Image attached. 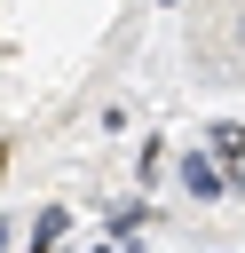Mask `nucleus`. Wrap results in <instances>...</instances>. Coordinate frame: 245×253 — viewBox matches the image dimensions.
<instances>
[{"label":"nucleus","instance_id":"obj_1","mask_svg":"<svg viewBox=\"0 0 245 253\" xmlns=\"http://www.w3.org/2000/svg\"><path fill=\"white\" fill-rule=\"evenodd\" d=\"M182 190H190V198H221V190H229V174H221L205 150H190V158H182Z\"/></svg>","mask_w":245,"mask_h":253},{"label":"nucleus","instance_id":"obj_2","mask_svg":"<svg viewBox=\"0 0 245 253\" xmlns=\"http://www.w3.org/2000/svg\"><path fill=\"white\" fill-rule=\"evenodd\" d=\"M63 229H71V213H63V206H47V213L32 221V253H55V245H63Z\"/></svg>","mask_w":245,"mask_h":253},{"label":"nucleus","instance_id":"obj_3","mask_svg":"<svg viewBox=\"0 0 245 253\" xmlns=\"http://www.w3.org/2000/svg\"><path fill=\"white\" fill-rule=\"evenodd\" d=\"M237 150H245V126L221 119V126H213V158H237Z\"/></svg>","mask_w":245,"mask_h":253},{"label":"nucleus","instance_id":"obj_4","mask_svg":"<svg viewBox=\"0 0 245 253\" xmlns=\"http://www.w3.org/2000/svg\"><path fill=\"white\" fill-rule=\"evenodd\" d=\"M0 166H8V134H0Z\"/></svg>","mask_w":245,"mask_h":253},{"label":"nucleus","instance_id":"obj_5","mask_svg":"<svg viewBox=\"0 0 245 253\" xmlns=\"http://www.w3.org/2000/svg\"><path fill=\"white\" fill-rule=\"evenodd\" d=\"M95 253H119V245H95Z\"/></svg>","mask_w":245,"mask_h":253},{"label":"nucleus","instance_id":"obj_6","mask_svg":"<svg viewBox=\"0 0 245 253\" xmlns=\"http://www.w3.org/2000/svg\"><path fill=\"white\" fill-rule=\"evenodd\" d=\"M237 190H245V174H237Z\"/></svg>","mask_w":245,"mask_h":253}]
</instances>
